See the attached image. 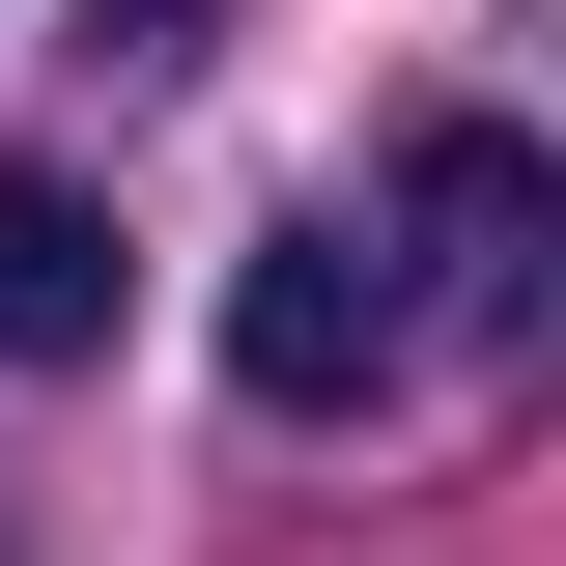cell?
I'll return each mask as SVG.
<instances>
[{
    "label": "cell",
    "instance_id": "cell-1",
    "mask_svg": "<svg viewBox=\"0 0 566 566\" xmlns=\"http://www.w3.org/2000/svg\"><path fill=\"white\" fill-rule=\"evenodd\" d=\"M368 255H397V340H424V312H453V340H538V283H566V199H538V142H510V114H424V142H397V227H368Z\"/></svg>",
    "mask_w": 566,
    "mask_h": 566
},
{
    "label": "cell",
    "instance_id": "cell-2",
    "mask_svg": "<svg viewBox=\"0 0 566 566\" xmlns=\"http://www.w3.org/2000/svg\"><path fill=\"white\" fill-rule=\"evenodd\" d=\"M227 397H255V424H368V397H397V255H368L340 199L227 255Z\"/></svg>",
    "mask_w": 566,
    "mask_h": 566
},
{
    "label": "cell",
    "instance_id": "cell-3",
    "mask_svg": "<svg viewBox=\"0 0 566 566\" xmlns=\"http://www.w3.org/2000/svg\"><path fill=\"white\" fill-rule=\"evenodd\" d=\"M85 340H114V199L0 170V368H85Z\"/></svg>",
    "mask_w": 566,
    "mask_h": 566
}]
</instances>
